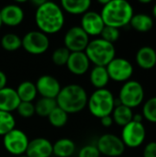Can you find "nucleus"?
Listing matches in <instances>:
<instances>
[{"instance_id":"f257e3e1","label":"nucleus","mask_w":156,"mask_h":157,"mask_svg":"<svg viewBox=\"0 0 156 157\" xmlns=\"http://www.w3.org/2000/svg\"><path fill=\"white\" fill-rule=\"evenodd\" d=\"M64 21V12L55 2L44 1L36 8L35 23L39 30L46 35L58 33L63 28Z\"/></svg>"},{"instance_id":"f03ea898","label":"nucleus","mask_w":156,"mask_h":157,"mask_svg":"<svg viewBox=\"0 0 156 157\" xmlns=\"http://www.w3.org/2000/svg\"><path fill=\"white\" fill-rule=\"evenodd\" d=\"M100 15L105 26L120 29L130 24L134 11L131 4L126 0H109L102 6Z\"/></svg>"},{"instance_id":"7ed1b4c3","label":"nucleus","mask_w":156,"mask_h":157,"mask_svg":"<svg viewBox=\"0 0 156 157\" xmlns=\"http://www.w3.org/2000/svg\"><path fill=\"white\" fill-rule=\"evenodd\" d=\"M55 100L57 107L69 115L80 112L87 106L88 95L82 86L70 84L61 88Z\"/></svg>"},{"instance_id":"20e7f679","label":"nucleus","mask_w":156,"mask_h":157,"mask_svg":"<svg viewBox=\"0 0 156 157\" xmlns=\"http://www.w3.org/2000/svg\"><path fill=\"white\" fill-rule=\"evenodd\" d=\"M85 53L95 66L106 67L116 57V49L114 44L101 38H97L89 41Z\"/></svg>"},{"instance_id":"39448f33","label":"nucleus","mask_w":156,"mask_h":157,"mask_svg":"<svg viewBox=\"0 0 156 157\" xmlns=\"http://www.w3.org/2000/svg\"><path fill=\"white\" fill-rule=\"evenodd\" d=\"M87 107L90 113L98 119L111 115L115 108V97L107 88L96 89L88 97Z\"/></svg>"},{"instance_id":"423d86ee","label":"nucleus","mask_w":156,"mask_h":157,"mask_svg":"<svg viewBox=\"0 0 156 157\" xmlns=\"http://www.w3.org/2000/svg\"><path fill=\"white\" fill-rule=\"evenodd\" d=\"M118 98L121 105L132 109L139 107L143 102L144 88L140 82L136 80H129L123 83Z\"/></svg>"},{"instance_id":"0eeeda50","label":"nucleus","mask_w":156,"mask_h":157,"mask_svg":"<svg viewBox=\"0 0 156 157\" xmlns=\"http://www.w3.org/2000/svg\"><path fill=\"white\" fill-rule=\"evenodd\" d=\"M23 49L29 54L40 55L46 52L50 47L48 35L40 30H31L27 32L21 38Z\"/></svg>"},{"instance_id":"6e6552de","label":"nucleus","mask_w":156,"mask_h":157,"mask_svg":"<svg viewBox=\"0 0 156 157\" xmlns=\"http://www.w3.org/2000/svg\"><path fill=\"white\" fill-rule=\"evenodd\" d=\"M29 143L27 134L19 129L15 128L3 136V145L6 151L16 157L26 154Z\"/></svg>"},{"instance_id":"1a4fd4ad","label":"nucleus","mask_w":156,"mask_h":157,"mask_svg":"<svg viewBox=\"0 0 156 157\" xmlns=\"http://www.w3.org/2000/svg\"><path fill=\"white\" fill-rule=\"evenodd\" d=\"M146 138V129L143 122L131 121L122 127L120 139L125 147L137 148L141 146Z\"/></svg>"},{"instance_id":"9d476101","label":"nucleus","mask_w":156,"mask_h":157,"mask_svg":"<svg viewBox=\"0 0 156 157\" xmlns=\"http://www.w3.org/2000/svg\"><path fill=\"white\" fill-rule=\"evenodd\" d=\"M106 68L109 79L119 83H125L131 80L134 71L131 63L121 57H115Z\"/></svg>"},{"instance_id":"9b49d317","label":"nucleus","mask_w":156,"mask_h":157,"mask_svg":"<svg viewBox=\"0 0 156 157\" xmlns=\"http://www.w3.org/2000/svg\"><path fill=\"white\" fill-rule=\"evenodd\" d=\"M90 40L89 36L84 31L80 26L70 28L63 37V47L70 52H85Z\"/></svg>"},{"instance_id":"f8f14e48","label":"nucleus","mask_w":156,"mask_h":157,"mask_svg":"<svg viewBox=\"0 0 156 157\" xmlns=\"http://www.w3.org/2000/svg\"><path fill=\"white\" fill-rule=\"evenodd\" d=\"M96 145L100 155L108 157L120 156L123 155L126 148L120 137L111 133L100 136Z\"/></svg>"},{"instance_id":"ddd939ff","label":"nucleus","mask_w":156,"mask_h":157,"mask_svg":"<svg viewBox=\"0 0 156 157\" xmlns=\"http://www.w3.org/2000/svg\"><path fill=\"white\" fill-rule=\"evenodd\" d=\"M37 92L41 98L55 99L61 91L60 82L51 75H43L38 78L35 83Z\"/></svg>"},{"instance_id":"4468645a","label":"nucleus","mask_w":156,"mask_h":157,"mask_svg":"<svg viewBox=\"0 0 156 157\" xmlns=\"http://www.w3.org/2000/svg\"><path fill=\"white\" fill-rule=\"evenodd\" d=\"M80 27L89 37L100 36L103 29L105 28V24L100 13L89 10L82 15Z\"/></svg>"},{"instance_id":"2eb2a0df","label":"nucleus","mask_w":156,"mask_h":157,"mask_svg":"<svg viewBox=\"0 0 156 157\" xmlns=\"http://www.w3.org/2000/svg\"><path fill=\"white\" fill-rule=\"evenodd\" d=\"M2 24L8 27H17L20 25L25 17L23 8L17 4H8L0 9Z\"/></svg>"},{"instance_id":"dca6fc26","label":"nucleus","mask_w":156,"mask_h":157,"mask_svg":"<svg viewBox=\"0 0 156 157\" xmlns=\"http://www.w3.org/2000/svg\"><path fill=\"white\" fill-rule=\"evenodd\" d=\"M25 155L28 157H51L52 155V144L46 138H35L29 141Z\"/></svg>"},{"instance_id":"f3484780","label":"nucleus","mask_w":156,"mask_h":157,"mask_svg":"<svg viewBox=\"0 0 156 157\" xmlns=\"http://www.w3.org/2000/svg\"><path fill=\"white\" fill-rule=\"evenodd\" d=\"M66 66L74 75H83L89 70L90 62L85 52H71Z\"/></svg>"},{"instance_id":"a211bd4d","label":"nucleus","mask_w":156,"mask_h":157,"mask_svg":"<svg viewBox=\"0 0 156 157\" xmlns=\"http://www.w3.org/2000/svg\"><path fill=\"white\" fill-rule=\"evenodd\" d=\"M20 99L15 88L6 86L0 90V110L12 113L17 110Z\"/></svg>"},{"instance_id":"6ab92c4d","label":"nucleus","mask_w":156,"mask_h":157,"mask_svg":"<svg viewBox=\"0 0 156 157\" xmlns=\"http://www.w3.org/2000/svg\"><path fill=\"white\" fill-rule=\"evenodd\" d=\"M135 60L140 68L153 69L156 66V51L150 46H143L138 50Z\"/></svg>"},{"instance_id":"aec40b11","label":"nucleus","mask_w":156,"mask_h":157,"mask_svg":"<svg viewBox=\"0 0 156 157\" xmlns=\"http://www.w3.org/2000/svg\"><path fill=\"white\" fill-rule=\"evenodd\" d=\"M91 6L90 0H63L61 7L63 11L72 15H84Z\"/></svg>"},{"instance_id":"412c9836","label":"nucleus","mask_w":156,"mask_h":157,"mask_svg":"<svg viewBox=\"0 0 156 157\" xmlns=\"http://www.w3.org/2000/svg\"><path fill=\"white\" fill-rule=\"evenodd\" d=\"M89 80L94 87L97 89H102L106 88L110 79L106 67L94 66L90 71Z\"/></svg>"},{"instance_id":"4be33fe9","label":"nucleus","mask_w":156,"mask_h":157,"mask_svg":"<svg viewBox=\"0 0 156 157\" xmlns=\"http://www.w3.org/2000/svg\"><path fill=\"white\" fill-rule=\"evenodd\" d=\"M75 152V144L68 138L57 140L52 144V155L57 157H71Z\"/></svg>"},{"instance_id":"5701e85b","label":"nucleus","mask_w":156,"mask_h":157,"mask_svg":"<svg viewBox=\"0 0 156 157\" xmlns=\"http://www.w3.org/2000/svg\"><path fill=\"white\" fill-rule=\"evenodd\" d=\"M130 25L136 31L148 32L154 27V19L148 14L138 13V14H134L132 16Z\"/></svg>"},{"instance_id":"b1692460","label":"nucleus","mask_w":156,"mask_h":157,"mask_svg":"<svg viewBox=\"0 0 156 157\" xmlns=\"http://www.w3.org/2000/svg\"><path fill=\"white\" fill-rule=\"evenodd\" d=\"M111 117L113 119V121L120 126V127H124L125 125H127L128 123H130L131 121H132L133 119V111L131 109L123 106V105H120L114 108L112 113H111Z\"/></svg>"},{"instance_id":"393cba45","label":"nucleus","mask_w":156,"mask_h":157,"mask_svg":"<svg viewBox=\"0 0 156 157\" xmlns=\"http://www.w3.org/2000/svg\"><path fill=\"white\" fill-rule=\"evenodd\" d=\"M16 91L21 102H32L38 95L35 84L30 81L21 82Z\"/></svg>"},{"instance_id":"a878e982","label":"nucleus","mask_w":156,"mask_h":157,"mask_svg":"<svg viewBox=\"0 0 156 157\" xmlns=\"http://www.w3.org/2000/svg\"><path fill=\"white\" fill-rule=\"evenodd\" d=\"M35 107V114H37L40 117H48L50 113L57 107L56 100L51 98H40L36 104H34Z\"/></svg>"},{"instance_id":"bb28decb","label":"nucleus","mask_w":156,"mask_h":157,"mask_svg":"<svg viewBox=\"0 0 156 157\" xmlns=\"http://www.w3.org/2000/svg\"><path fill=\"white\" fill-rule=\"evenodd\" d=\"M1 46L7 52H15L22 46V40L15 33H6L1 39Z\"/></svg>"},{"instance_id":"cd10ccee","label":"nucleus","mask_w":156,"mask_h":157,"mask_svg":"<svg viewBox=\"0 0 156 157\" xmlns=\"http://www.w3.org/2000/svg\"><path fill=\"white\" fill-rule=\"evenodd\" d=\"M50 124L55 128H62L68 121V114L59 107H56L47 117Z\"/></svg>"},{"instance_id":"c85d7f7f","label":"nucleus","mask_w":156,"mask_h":157,"mask_svg":"<svg viewBox=\"0 0 156 157\" xmlns=\"http://www.w3.org/2000/svg\"><path fill=\"white\" fill-rule=\"evenodd\" d=\"M16 120L12 113L0 110V136H5L15 129Z\"/></svg>"},{"instance_id":"c756f323","label":"nucleus","mask_w":156,"mask_h":157,"mask_svg":"<svg viewBox=\"0 0 156 157\" xmlns=\"http://www.w3.org/2000/svg\"><path fill=\"white\" fill-rule=\"evenodd\" d=\"M143 117L149 122L156 123V97H153L144 102Z\"/></svg>"},{"instance_id":"7c9ffc66","label":"nucleus","mask_w":156,"mask_h":157,"mask_svg":"<svg viewBox=\"0 0 156 157\" xmlns=\"http://www.w3.org/2000/svg\"><path fill=\"white\" fill-rule=\"evenodd\" d=\"M70 53L71 52L65 47H59L53 51L51 54V61L57 66L66 65Z\"/></svg>"},{"instance_id":"2f4dec72","label":"nucleus","mask_w":156,"mask_h":157,"mask_svg":"<svg viewBox=\"0 0 156 157\" xmlns=\"http://www.w3.org/2000/svg\"><path fill=\"white\" fill-rule=\"evenodd\" d=\"M120 32L119 29L108 27V26H105V28L103 29L100 34L101 39L112 44H114V42H116L120 39Z\"/></svg>"},{"instance_id":"473e14b6","label":"nucleus","mask_w":156,"mask_h":157,"mask_svg":"<svg viewBox=\"0 0 156 157\" xmlns=\"http://www.w3.org/2000/svg\"><path fill=\"white\" fill-rule=\"evenodd\" d=\"M17 111L22 118H30L35 114V107L32 102H20Z\"/></svg>"},{"instance_id":"72a5a7b5","label":"nucleus","mask_w":156,"mask_h":157,"mask_svg":"<svg viewBox=\"0 0 156 157\" xmlns=\"http://www.w3.org/2000/svg\"><path fill=\"white\" fill-rule=\"evenodd\" d=\"M78 157H100V153L94 144H87L81 148L78 153Z\"/></svg>"},{"instance_id":"f704fd0d","label":"nucleus","mask_w":156,"mask_h":157,"mask_svg":"<svg viewBox=\"0 0 156 157\" xmlns=\"http://www.w3.org/2000/svg\"><path fill=\"white\" fill-rule=\"evenodd\" d=\"M143 157H156V142H151L147 144L143 149Z\"/></svg>"},{"instance_id":"c9c22d12","label":"nucleus","mask_w":156,"mask_h":157,"mask_svg":"<svg viewBox=\"0 0 156 157\" xmlns=\"http://www.w3.org/2000/svg\"><path fill=\"white\" fill-rule=\"evenodd\" d=\"M100 122H101L102 126H103V127H105V128H109V127H111V126H112V124L114 123V121H113V119H112L111 115L101 118V119H100Z\"/></svg>"},{"instance_id":"e433bc0d","label":"nucleus","mask_w":156,"mask_h":157,"mask_svg":"<svg viewBox=\"0 0 156 157\" xmlns=\"http://www.w3.org/2000/svg\"><path fill=\"white\" fill-rule=\"evenodd\" d=\"M6 82H7V77L6 74L0 70V90L6 86Z\"/></svg>"},{"instance_id":"4c0bfd02","label":"nucleus","mask_w":156,"mask_h":157,"mask_svg":"<svg viewBox=\"0 0 156 157\" xmlns=\"http://www.w3.org/2000/svg\"><path fill=\"white\" fill-rule=\"evenodd\" d=\"M143 117L142 114H133V119H132L133 121L143 122Z\"/></svg>"},{"instance_id":"58836bf2","label":"nucleus","mask_w":156,"mask_h":157,"mask_svg":"<svg viewBox=\"0 0 156 157\" xmlns=\"http://www.w3.org/2000/svg\"><path fill=\"white\" fill-rule=\"evenodd\" d=\"M108 1H109V0H99V1H98V3H99V4H102L103 6H105Z\"/></svg>"},{"instance_id":"ea45409f","label":"nucleus","mask_w":156,"mask_h":157,"mask_svg":"<svg viewBox=\"0 0 156 157\" xmlns=\"http://www.w3.org/2000/svg\"><path fill=\"white\" fill-rule=\"evenodd\" d=\"M153 15H154V17L156 18V4L154 6V7H153Z\"/></svg>"},{"instance_id":"a19ab883","label":"nucleus","mask_w":156,"mask_h":157,"mask_svg":"<svg viewBox=\"0 0 156 157\" xmlns=\"http://www.w3.org/2000/svg\"><path fill=\"white\" fill-rule=\"evenodd\" d=\"M140 3H142V4H149V3H151V0H140Z\"/></svg>"},{"instance_id":"79ce46f5","label":"nucleus","mask_w":156,"mask_h":157,"mask_svg":"<svg viewBox=\"0 0 156 157\" xmlns=\"http://www.w3.org/2000/svg\"><path fill=\"white\" fill-rule=\"evenodd\" d=\"M3 24H2V20H1V15H0V28H1V26H2Z\"/></svg>"},{"instance_id":"37998d69","label":"nucleus","mask_w":156,"mask_h":157,"mask_svg":"<svg viewBox=\"0 0 156 157\" xmlns=\"http://www.w3.org/2000/svg\"><path fill=\"white\" fill-rule=\"evenodd\" d=\"M17 157H28L26 155H20V156H17Z\"/></svg>"},{"instance_id":"c03bdc74","label":"nucleus","mask_w":156,"mask_h":157,"mask_svg":"<svg viewBox=\"0 0 156 157\" xmlns=\"http://www.w3.org/2000/svg\"><path fill=\"white\" fill-rule=\"evenodd\" d=\"M155 67H156V66H155Z\"/></svg>"}]
</instances>
